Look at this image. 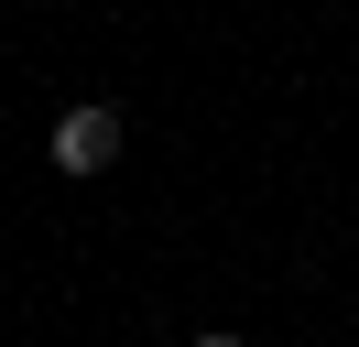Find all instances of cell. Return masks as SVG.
I'll use <instances>...</instances> for the list:
<instances>
[{
	"label": "cell",
	"mask_w": 359,
	"mask_h": 347,
	"mask_svg": "<svg viewBox=\"0 0 359 347\" xmlns=\"http://www.w3.org/2000/svg\"><path fill=\"white\" fill-rule=\"evenodd\" d=\"M120 163V108H66V120H55V174H109Z\"/></svg>",
	"instance_id": "cell-1"
},
{
	"label": "cell",
	"mask_w": 359,
	"mask_h": 347,
	"mask_svg": "<svg viewBox=\"0 0 359 347\" xmlns=\"http://www.w3.org/2000/svg\"><path fill=\"white\" fill-rule=\"evenodd\" d=\"M196 347H250V337H229V325H207V337H196Z\"/></svg>",
	"instance_id": "cell-2"
}]
</instances>
